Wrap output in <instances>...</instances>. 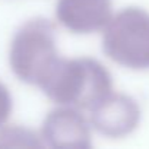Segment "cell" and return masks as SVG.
Returning a JSON list of instances; mask_svg holds the SVG:
<instances>
[{
  "label": "cell",
  "instance_id": "obj_1",
  "mask_svg": "<svg viewBox=\"0 0 149 149\" xmlns=\"http://www.w3.org/2000/svg\"><path fill=\"white\" fill-rule=\"evenodd\" d=\"M9 113H10V98L6 88L0 84V126L8 118Z\"/></svg>",
  "mask_w": 149,
  "mask_h": 149
}]
</instances>
